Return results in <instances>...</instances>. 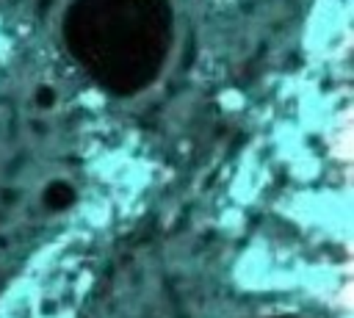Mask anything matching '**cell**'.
<instances>
[{
	"label": "cell",
	"mask_w": 354,
	"mask_h": 318,
	"mask_svg": "<svg viewBox=\"0 0 354 318\" xmlns=\"http://www.w3.org/2000/svg\"><path fill=\"white\" fill-rule=\"evenodd\" d=\"M77 196H80V191L72 177L53 174V177L41 180V185L36 191V205L44 216H61L77 205Z\"/></svg>",
	"instance_id": "cell-1"
},
{
	"label": "cell",
	"mask_w": 354,
	"mask_h": 318,
	"mask_svg": "<svg viewBox=\"0 0 354 318\" xmlns=\"http://www.w3.org/2000/svg\"><path fill=\"white\" fill-rule=\"evenodd\" d=\"M61 100H64L61 86H58L55 80H50V77H39V80L28 88V105H30L39 116L55 113V111L61 108Z\"/></svg>",
	"instance_id": "cell-2"
}]
</instances>
